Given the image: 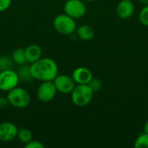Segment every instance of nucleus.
<instances>
[{"label":"nucleus","mask_w":148,"mask_h":148,"mask_svg":"<svg viewBox=\"0 0 148 148\" xmlns=\"http://www.w3.org/2000/svg\"><path fill=\"white\" fill-rule=\"evenodd\" d=\"M135 148H148V134L141 133L134 141Z\"/></svg>","instance_id":"17"},{"label":"nucleus","mask_w":148,"mask_h":148,"mask_svg":"<svg viewBox=\"0 0 148 148\" xmlns=\"http://www.w3.org/2000/svg\"><path fill=\"white\" fill-rule=\"evenodd\" d=\"M141 4H144V5H147L148 4V0H138Z\"/></svg>","instance_id":"25"},{"label":"nucleus","mask_w":148,"mask_h":148,"mask_svg":"<svg viewBox=\"0 0 148 148\" xmlns=\"http://www.w3.org/2000/svg\"><path fill=\"white\" fill-rule=\"evenodd\" d=\"M71 76L76 84H88L93 78V74L88 68L78 67L73 71Z\"/></svg>","instance_id":"11"},{"label":"nucleus","mask_w":148,"mask_h":148,"mask_svg":"<svg viewBox=\"0 0 148 148\" xmlns=\"http://www.w3.org/2000/svg\"><path fill=\"white\" fill-rule=\"evenodd\" d=\"M63 8L64 13L74 19L82 18L87 13V7L82 0H67Z\"/></svg>","instance_id":"6"},{"label":"nucleus","mask_w":148,"mask_h":148,"mask_svg":"<svg viewBox=\"0 0 148 148\" xmlns=\"http://www.w3.org/2000/svg\"><path fill=\"white\" fill-rule=\"evenodd\" d=\"M143 132L148 134V120L144 123V126H143Z\"/></svg>","instance_id":"24"},{"label":"nucleus","mask_w":148,"mask_h":148,"mask_svg":"<svg viewBox=\"0 0 148 148\" xmlns=\"http://www.w3.org/2000/svg\"><path fill=\"white\" fill-rule=\"evenodd\" d=\"M18 128L16 124L10 121L0 122V141L10 142L16 138Z\"/></svg>","instance_id":"9"},{"label":"nucleus","mask_w":148,"mask_h":148,"mask_svg":"<svg viewBox=\"0 0 148 148\" xmlns=\"http://www.w3.org/2000/svg\"><path fill=\"white\" fill-rule=\"evenodd\" d=\"M11 58L14 62L15 64L16 65H23L27 63L26 62V57H25V52H24V49L23 48H17L16 49L12 55H11Z\"/></svg>","instance_id":"15"},{"label":"nucleus","mask_w":148,"mask_h":148,"mask_svg":"<svg viewBox=\"0 0 148 148\" xmlns=\"http://www.w3.org/2000/svg\"><path fill=\"white\" fill-rule=\"evenodd\" d=\"M75 33L78 36L82 41H90L95 37V32L94 28L88 24H83L76 28Z\"/></svg>","instance_id":"13"},{"label":"nucleus","mask_w":148,"mask_h":148,"mask_svg":"<svg viewBox=\"0 0 148 148\" xmlns=\"http://www.w3.org/2000/svg\"><path fill=\"white\" fill-rule=\"evenodd\" d=\"M20 80L16 71L11 69L0 71V90L9 92L18 86Z\"/></svg>","instance_id":"5"},{"label":"nucleus","mask_w":148,"mask_h":148,"mask_svg":"<svg viewBox=\"0 0 148 148\" xmlns=\"http://www.w3.org/2000/svg\"><path fill=\"white\" fill-rule=\"evenodd\" d=\"M139 19H140V22L142 23V25L148 27V4L145 5L142 8V10L140 11Z\"/></svg>","instance_id":"19"},{"label":"nucleus","mask_w":148,"mask_h":148,"mask_svg":"<svg viewBox=\"0 0 148 148\" xmlns=\"http://www.w3.org/2000/svg\"><path fill=\"white\" fill-rule=\"evenodd\" d=\"M85 1H88V2H92V1H95V0H85Z\"/></svg>","instance_id":"26"},{"label":"nucleus","mask_w":148,"mask_h":148,"mask_svg":"<svg viewBox=\"0 0 148 148\" xmlns=\"http://www.w3.org/2000/svg\"><path fill=\"white\" fill-rule=\"evenodd\" d=\"M71 101L76 107H85L94 97V91L88 84H76L70 93Z\"/></svg>","instance_id":"2"},{"label":"nucleus","mask_w":148,"mask_h":148,"mask_svg":"<svg viewBox=\"0 0 148 148\" xmlns=\"http://www.w3.org/2000/svg\"><path fill=\"white\" fill-rule=\"evenodd\" d=\"M6 97L9 101V104L15 108H25L30 102L29 92L18 86L10 90Z\"/></svg>","instance_id":"4"},{"label":"nucleus","mask_w":148,"mask_h":148,"mask_svg":"<svg viewBox=\"0 0 148 148\" xmlns=\"http://www.w3.org/2000/svg\"><path fill=\"white\" fill-rule=\"evenodd\" d=\"M134 12V4L132 0H121L116 7V14L121 19L130 18Z\"/></svg>","instance_id":"10"},{"label":"nucleus","mask_w":148,"mask_h":148,"mask_svg":"<svg viewBox=\"0 0 148 148\" xmlns=\"http://www.w3.org/2000/svg\"><path fill=\"white\" fill-rule=\"evenodd\" d=\"M88 85L90 87V88H91V89L94 91V93H95V92L99 91V90L101 88V87H102V82L101 81V79L93 76V78L91 79V81L88 82Z\"/></svg>","instance_id":"20"},{"label":"nucleus","mask_w":148,"mask_h":148,"mask_svg":"<svg viewBox=\"0 0 148 148\" xmlns=\"http://www.w3.org/2000/svg\"><path fill=\"white\" fill-rule=\"evenodd\" d=\"M56 94H57V90L53 81L42 82L36 91L37 99L42 102L51 101L52 100H54Z\"/></svg>","instance_id":"7"},{"label":"nucleus","mask_w":148,"mask_h":148,"mask_svg":"<svg viewBox=\"0 0 148 148\" xmlns=\"http://www.w3.org/2000/svg\"><path fill=\"white\" fill-rule=\"evenodd\" d=\"M27 63H33L42 57V49L37 44H30L24 49Z\"/></svg>","instance_id":"12"},{"label":"nucleus","mask_w":148,"mask_h":148,"mask_svg":"<svg viewBox=\"0 0 148 148\" xmlns=\"http://www.w3.org/2000/svg\"><path fill=\"white\" fill-rule=\"evenodd\" d=\"M12 0H0V12L8 10L11 4Z\"/></svg>","instance_id":"22"},{"label":"nucleus","mask_w":148,"mask_h":148,"mask_svg":"<svg viewBox=\"0 0 148 148\" xmlns=\"http://www.w3.org/2000/svg\"><path fill=\"white\" fill-rule=\"evenodd\" d=\"M53 27L58 33L65 36L74 34L77 28L75 19L66 13L59 14L55 16L53 19Z\"/></svg>","instance_id":"3"},{"label":"nucleus","mask_w":148,"mask_h":148,"mask_svg":"<svg viewBox=\"0 0 148 148\" xmlns=\"http://www.w3.org/2000/svg\"><path fill=\"white\" fill-rule=\"evenodd\" d=\"M9 104V101L6 96H0V109L5 108Z\"/></svg>","instance_id":"23"},{"label":"nucleus","mask_w":148,"mask_h":148,"mask_svg":"<svg viewBox=\"0 0 148 148\" xmlns=\"http://www.w3.org/2000/svg\"><path fill=\"white\" fill-rule=\"evenodd\" d=\"M0 144H1V141H0Z\"/></svg>","instance_id":"27"},{"label":"nucleus","mask_w":148,"mask_h":148,"mask_svg":"<svg viewBox=\"0 0 148 148\" xmlns=\"http://www.w3.org/2000/svg\"><path fill=\"white\" fill-rule=\"evenodd\" d=\"M16 73L18 75L19 80L22 82H30L31 81L34 80L33 75L31 74V70H30V65H26V63L20 65Z\"/></svg>","instance_id":"14"},{"label":"nucleus","mask_w":148,"mask_h":148,"mask_svg":"<svg viewBox=\"0 0 148 148\" xmlns=\"http://www.w3.org/2000/svg\"><path fill=\"white\" fill-rule=\"evenodd\" d=\"M25 148H44V145L39 141V140H31L29 142H28L27 144L24 145Z\"/></svg>","instance_id":"21"},{"label":"nucleus","mask_w":148,"mask_h":148,"mask_svg":"<svg viewBox=\"0 0 148 148\" xmlns=\"http://www.w3.org/2000/svg\"><path fill=\"white\" fill-rule=\"evenodd\" d=\"M30 70L35 80L49 82L53 81L58 75V65L52 58L41 57L30 64Z\"/></svg>","instance_id":"1"},{"label":"nucleus","mask_w":148,"mask_h":148,"mask_svg":"<svg viewBox=\"0 0 148 148\" xmlns=\"http://www.w3.org/2000/svg\"><path fill=\"white\" fill-rule=\"evenodd\" d=\"M14 65V62L11 58V56H0V71L1 70H6V69H11Z\"/></svg>","instance_id":"18"},{"label":"nucleus","mask_w":148,"mask_h":148,"mask_svg":"<svg viewBox=\"0 0 148 148\" xmlns=\"http://www.w3.org/2000/svg\"><path fill=\"white\" fill-rule=\"evenodd\" d=\"M53 82L56 88L57 92H60L63 95L70 94L76 85L72 76L68 75H57L56 77L53 80Z\"/></svg>","instance_id":"8"},{"label":"nucleus","mask_w":148,"mask_h":148,"mask_svg":"<svg viewBox=\"0 0 148 148\" xmlns=\"http://www.w3.org/2000/svg\"><path fill=\"white\" fill-rule=\"evenodd\" d=\"M16 138L21 143L25 145L28 142H29L31 140H33V134H32V133H31V131L29 129L23 127V128L18 129Z\"/></svg>","instance_id":"16"}]
</instances>
